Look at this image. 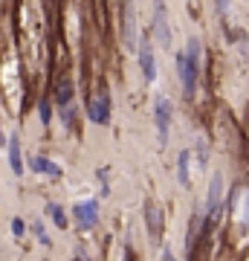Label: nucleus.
I'll use <instances>...</instances> for the list:
<instances>
[{
	"label": "nucleus",
	"mask_w": 249,
	"mask_h": 261,
	"mask_svg": "<svg viewBox=\"0 0 249 261\" xmlns=\"http://www.w3.org/2000/svg\"><path fill=\"white\" fill-rule=\"evenodd\" d=\"M200 38H188L185 41V53H177V73L183 82V93L194 96L197 90V73H200Z\"/></svg>",
	"instance_id": "1"
},
{
	"label": "nucleus",
	"mask_w": 249,
	"mask_h": 261,
	"mask_svg": "<svg viewBox=\"0 0 249 261\" xmlns=\"http://www.w3.org/2000/svg\"><path fill=\"white\" fill-rule=\"evenodd\" d=\"M203 229H206V212H200L194 206L191 221H188V235H185V258L188 261H194V250H197V244L203 238Z\"/></svg>",
	"instance_id": "2"
},
{
	"label": "nucleus",
	"mask_w": 249,
	"mask_h": 261,
	"mask_svg": "<svg viewBox=\"0 0 249 261\" xmlns=\"http://www.w3.org/2000/svg\"><path fill=\"white\" fill-rule=\"evenodd\" d=\"M122 38L128 49H139L136 41V12H133V0H122Z\"/></svg>",
	"instance_id": "3"
},
{
	"label": "nucleus",
	"mask_w": 249,
	"mask_h": 261,
	"mask_svg": "<svg viewBox=\"0 0 249 261\" xmlns=\"http://www.w3.org/2000/svg\"><path fill=\"white\" fill-rule=\"evenodd\" d=\"M73 221L81 232L93 229V226L99 224V203H96V200H81V203H75L73 206Z\"/></svg>",
	"instance_id": "4"
},
{
	"label": "nucleus",
	"mask_w": 249,
	"mask_h": 261,
	"mask_svg": "<svg viewBox=\"0 0 249 261\" xmlns=\"http://www.w3.org/2000/svg\"><path fill=\"white\" fill-rule=\"evenodd\" d=\"M220 200H223V174L214 171L212 183H209V195H206V224H212L217 212H220Z\"/></svg>",
	"instance_id": "5"
},
{
	"label": "nucleus",
	"mask_w": 249,
	"mask_h": 261,
	"mask_svg": "<svg viewBox=\"0 0 249 261\" xmlns=\"http://www.w3.org/2000/svg\"><path fill=\"white\" fill-rule=\"evenodd\" d=\"M154 35H157L162 49H171V27L165 20V3L162 0H154Z\"/></svg>",
	"instance_id": "6"
},
{
	"label": "nucleus",
	"mask_w": 249,
	"mask_h": 261,
	"mask_svg": "<svg viewBox=\"0 0 249 261\" xmlns=\"http://www.w3.org/2000/svg\"><path fill=\"white\" fill-rule=\"evenodd\" d=\"M139 67H142V75H145V82H154L157 79V58H154V47H151V38H139Z\"/></svg>",
	"instance_id": "7"
},
{
	"label": "nucleus",
	"mask_w": 249,
	"mask_h": 261,
	"mask_svg": "<svg viewBox=\"0 0 249 261\" xmlns=\"http://www.w3.org/2000/svg\"><path fill=\"white\" fill-rule=\"evenodd\" d=\"M87 116H90V122H96V125H107V122H110V96L107 93L93 96L90 102H87Z\"/></svg>",
	"instance_id": "8"
},
{
	"label": "nucleus",
	"mask_w": 249,
	"mask_h": 261,
	"mask_svg": "<svg viewBox=\"0 0 249 261\" xmlns=\"http://www.w3.org/2000/svg\"><path fill=\"white\" fill-rule=\"evenodd\" d=\"M171 102L165 96H157V105H154V116H157V128H159V137L165 140L168 137V125H171Z\"/></svg>",
	"instance_id": "9"
},
{
	"label": "nucleus",
	"mask_w": 249,
	"mask_h": 261,
	"mask_svg": "<svg viewBox=\"0 0 249 261\" xmlns=\"http://www.w3.org/2000/svg\"><path fill=\"white\" fill-rule=\"evenodd\" d=\"M145 226H148V238H151V244H159L162 238V218H159L157 206L154 203H145Z\"/></svg>",
	"instance_id": "10"
},
{
	"label": "nucleus",
	"mask_w": 249,
	"mask_h": 261,
	"mask_svg": "<svg viewBox=\"0 0 249 261\" xmlns=\"http://www.w3.org/2000/svg\"><path fill=\"white\" fill-rule=\"evenodd\" d=\"M29 168L35 171V174H46V177H61V166L52 163L49 157H41V154H32L29 157Z\"/></svg>",
	"instance_id": "11"
},
{
	"label": "nucleus",
	"mask_w": 249,
	"mask_h": 261,
	"mask_svg": "<svg viewBox=\"0 0 249 261\" xmlns=\"http://www.w3.org/2000/svg\"><path fill=\"white\" fill-rule=\"evenodd\" d=\"M9 166H12V171L15 174H23L26 168H23V157H20V140H18V134H12L9 137Z\"/></svg>",
	"instance_id": "12"
},
{
	"label": "nucleus",
	"mask_w": 249,
	"mask_h": 261,
	"mask_svg": "<svg viewBox=\"0 0 249 261\" xmlns=\"http://www.w3.org/2000/svg\"><path fill=\"white\" fill-rule=\"evenodd\" d=\"M70 102H73V82H58L56 87V105L58 108H70Z\"/></svg>",
	"instance_id": "13"
},
{
	"label": "nucleus",
	"mask_w": 249,
	"mask_h": 261,
	"mask_svg": "<svg viewBox=\"0 0 249 261\" xmlns=\"http://www.w3.org/2000/svg\"><path fill=\"white\" fill-rule=\"evenodd\" d=\"M46 215H49V221H52L58 229H67V226H70V221H67L64 206L61 203H46Z\"/></svg>",
	"instance_id": "14"
},
{
	"label": "nucleus",
	"mask_w": 249,
	"mask_h": 261,
	"mask_svg": "<svg viewBox=\"0 0 249 261\" xmlns=\"http://www.w3.org/2000/svg\"><path fill=\"white\" fill-rule=\"evenodd\" d=\"M188 160H191V151H183L180 160H177V180L183 186H188Z\"/></svg>",
	"instance_id": "15"
},
{
	"label": "nucleus",
	"mask_w": 249,
	"mask_h": 261,
	"mask_svg": "<svg viewBox=\"0 0 249 261\" xmlns=\"http://www.w3.org/2000/svg\"><path fill=\"white\" fill-rule=\"evenodd\" d=\"M38 116H41L44 125L52 122V105H49V99H41V102H38Z\"/></svg>",
	"instance_id": "16"
},
{
	"label": "nucleus",
	"mask_w": 249,
	"mask_h": 261,
	"mask_svg": "<svg viewBox=\"0 0 249 261\" xmlns=\"http://www.w3.org/2000/svg\"><path fill=\"white\" fill-rule=\"evenodd\" d=\"M32 232H35V238L44 244V247H49V244H52V238L46 235V229H44V224H41V221H32Z\"/></svg>",
	"instance_id": "17"
},
{
	"label": "nucleus",
	"mask_w": 249,
	"mask_h": 261,
	"mask_svg": "<svg viewBox=\"0 0 249 261\" xmlns=\"http://www.w3.org/2000/svg\"><path fill=\"white\" fill-rule=\"evenodd\" d=\"M194 148H197V166L206 168V163H209V148H206V142L197 140V145H194Z\"/></svg>",
	"instance_id": "18"
},
{
	"label": "nucleus",
	"mask_w": 249,
	"mask_h": 261,
	"mask_svg": "<svg viewBox=\"0 0 249 261\" xmlns=\"http://www.w3.org/2000/svg\"><path fill=\"white\" fill-rule=\"evenodd\" d=\"M23 232H26V224H23L20 218H12V235H15V238H20Z\"/></svg>",
	"instance_id": "19"
},
{
	"label": "nucleus",
	"mask_w": 249,
	"mask_h": 261,
	"mask_svg": "<svg viewBox=\"0 0 249 261\" xmlns=\"http://www.w3.org/2000/svg\"><path fill=\"white\" fill-rule=\"evenodd\" d=\"M229 3H232V0H214V12H217V15H223V12L229 9Z\"/></svg>",
	"instance_id": "20"
},
{
	"label": "nucleus",
	"mask_w": 249,
	"mask_h": 261,
	"mask_svg": "<svg viewBox=\"0 0 249 261\" xmlns=\"http://www.w3.org/2000/svg\"><path fill=\"white\" fill-rule=\"evenodd\" d=\"M61 119L64 125H73V108H61Z\"/></svg>",
	"instance_id": "21"
},
{
	"label": "nucleus",
	"mask_w": 249,
	"mask_h": 261,
	"mask_svg": "<svg viewBox=\"0 0 249 261\" xmlns=\"http://www.w3.org/2000/svg\"><path fill=\"white\" fill-rule=\"evenodd\" d=\"M162 261H177V258H174V252L168 250V247H162Z\"/></svg>",
	"instance_id": "22"
},
{
	"label": "nucleus",
	"mask_w": 249,
	"mask_h": 261,
	"mask_svg": "<svg viewBox=\"0 0 249 261\" xmlns=\"http://www.w3.org/2000/svg\"><path fill=\"white\" fill-rule=\"evenodd\" d=\"M75 261H84V258H81V255H78V258H75Z\"/></svg>",
	"instance_id": "23"
}]
</instances>
